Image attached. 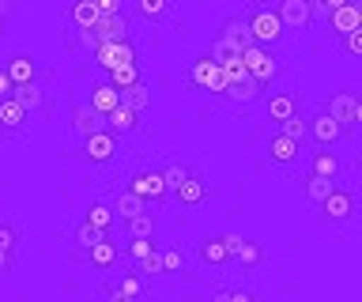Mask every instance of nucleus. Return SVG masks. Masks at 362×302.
Wrapping results in <instances>:
<instances>
[{"label": "nucleus", "mask_w": 362, "mask_h": 302, "mask_svg": "<svg viewBox=\"0 0 362 302\" xmlns=\"http://www.w3.org/2000/svg\"><path fill=\"white\" fill-rule=\"evenodd\" d=\"M245 27H249V35H253L257 46H279L283 35H287V27L279 23L276 8H264V4L249 8V12H245Z\"/></svg>", "instance_id": "obj_1"}, {"label": "nucleus", "mask_w": 362, "mask_h": 302, "mask_svg": "<svg viewBox=\"0 0 362 302\" xmlns=\"http://www.w3.org/2000/svg\"><path fill=\"white\" fill-rule=\"evenodd\" d=\"M242 61H245V72L253 76L257 83H272L279 76V61L272 57L268 46H257V42H249V46L242 50Z\"/></svg>", "instance_id": "obj_2"}, {"label": "nucleus", "mask_w": 362, "mask_h": 302, "mask_svg": "<svg viewBox=\"0 0 362 302\" xmlns=\"http://www.w3.org/2000/svg\"><path fill=\"white\" fill-rule=\"evenodd\" d=\"M117 151H121V144H117V132L113 129H95L90 137H83V155H87V163H95V166L113 163Z\"/></svg>", "instance_id": "obj_3"}, {"label": "nucleus", "mask_w": 362, "mask_h": 302, "mask_svg": "<svg viewBox=\"0 0 362 302\" xmlns=\"http://www.w3.org/2000/svg\"><path fill=\"white\" fill-rule=\"evenodd\" d=\"M189 83H192V87H200V91L223 95V87H226V72H223V64H219V61L200 57V61H192V69H189Z\"/></svg>", "instance_id": "obj_4"}, {"label": "nucleus", "mask_w": 362, "mask_h": 302, "mask_svg": "<svg viewBox=\"0 0 362 302\" xmlns=\"http://www.w3.org/2000/svg\"><path fill=\"white\" fill-rule=\"evenodd\" d=\"M129 189L136 197L151 200V204H163L166 200V182H163V170H147V166H140V170H132L129 178Z\"/></svg>", "instance_id": "obj_5"}, {"label": "nucleus", "mask_w": 362, "mask_h": 302, "mask_svg": "<svg viewBox=\"0 0 362 302\" xmlns=\"http://www.w3.org/2000/svg\"><path fill=\"white\" fill-rule=\"evenodd\" d=\"M344 137H347V129L339 125L328 110H321V114L310 117V140L317 144V148H332V144H339Z\"/></svg>", "instance_id": "obj_6"}, {"label": "nucleus", "mask_w": 362, "mask_h": 302, "mask_svg": "<svg viewBox=\"0 0 362 302\" xmlns=\"http://www.w3.org/2000/svg\"><path fill=\"white\" fill-rule=\"evenodd\" d=\"M321 211H325L328 223H347L351 211H355V193H351V189L332 185V189H328V197L321 200Z\"/></svg>", "instance_id": "obj_7"}, {"label": "nucleus", "mask_w": 362, "mask_h": 302, "mask_svg": "<svg viewBox=\"0 0 362 302\" xmlns=\"http://www.w3.org/2000/svg\"><path fill=\"white\" fill-rule=\"evenodd\" d=\"M95 61H98V69H117V64H129L136 61V50H132V42L124 38V42H98L95 46Z\"/></svg>", "instance_id": "obj_8"}, {"label": "nucleus", "mask_w": 362, "mask_h": 302, "mask_svg": "<svg viewBox=\"0 0 362 302\" xmlns=\"http://www.w3.org/2000/svg\"><path fill=\"white\" fill-rule=\"evenodd\" d=\"M276 16H279V23L287 27V30H305V27L313 23V8H310V0H279Z\"/></svg>", "instance_id": "obj_9"}, {"label": "nucleus", "mask_w": 362, "mask_h": 302, "mask_svg": "<svg viewBox=\"0 0 362 302\" xmlns=\"http://www.w3.org/2000/svg\"><path fill=\"white\" fill-rule=\"evenodd\" d=\"M325 110H328V114H332V117H336L344 129H351V125H358V121H362V103H358V98L351 95V91H339V95H332Z\"/></svg>", "instance_id": "obj_10"}, {"label": "nucleus", "mask_w": 362, "mask_h": 302, "mask_svg": "<svg viewBox=\"0 0 362 302\" xmlns=\"http://www.w3.org/2000/svg\"><path fill=\"white\" fill-rule=\"evenodd\" d=\"M90 30H95L98 42H124L129 38V19H124V12H110V16H98Z\"/></svg>", "instance_id": "obj_11"}, {"label": "nucleus", "mask_w": 362, "mask_h": 302, "mask_svg": "<svg viewBox=\"0 0 362 302\" xmlns=\"http://www.w3.org/2000/svg\"><path fill=\"white\" fill-rule=\"evenodd\" d=\"M325 19H328V30H332V35H347V30L362 27V12H358L355 0H347V4L332 8V12H328Z\"/></svg>", "instance_id": "obj_12"}, {"label": "nucleus", "mask_w": 362, "mask_h": 302, "mask_svg": "<svg viewBox=\"0 0 362 302\" xmlns=\"http://www.w3.org/2000/svg\"><path fill=\"white\" fill-rule=\"evenodd\" d=\"M27 114H30V110L23 106L16 95H4V98H0V129L19 132L23 125H27Z\"/></svg>", "instance_id": "obj_13"}, {"label": "nucleus", "mask_w": 362, "mask_h": 302, "mask_svg": "<svg viewBox=\"0 0 362 302\" xmlns=\"http://www.w3.org/2000/svg\"><path fill=\"white\" fill-rule=\"evenodd\" d=\"M110 208H113V216H121V219H132V216H140V211H147V200L144 197H136L129 185L117 189V193L110 197Z\"/></svg>", "instance_id": "obj_14"}, {"label": "nucleus", "mask_w": 362, "mask_h": 302, "mask_svg": "<svg viewBox=\"0 0 362 302\" xmlns=\"http://www.w3.org/2000/svg\"><path fill=\"white\" fill-rule=\"evenodd\" d=\"M268 155H272V163L291 166V163L302 155V144H298V140H291V137H283V132H276V137L268 140Z\"/></svg>", "instance_id": "obj_15"}, {"label": "nucleus", "mask_w": 362, "mask_h": 302, "mask_svg": "<svg viewBox=\"0 0 362 302\" xmlns=\"http://www.w3.org/2000/svg\"><path fill=\"white\" fill-rule=\"evenodd\" d=\"M223 95L230 98V103H238V106H249V103H257L260 83L253 80V76H242V80H230V83H226Z\"/></svg>", "instance_id": "obj_16"}, {"label": "nucleus", "mask_w": 362, "mask_h": 302, "mask_svg": "<svg viewBox=\"0 0 362 302\" xmlns=\"http://www.w3.org/2000/svg\"><path fill=\"white\" fill-rule=\"evenodd\" d=\"M102 121H106L113 132H136V129H140V114H136L132 106H124V103H117Z\"/></svg>", "instance_id": "obj_17"}, {"label": "nucleus", "mask_w": 362, "mask_h": 302, "mask_svg": "<svg viewBox=\"0 0 362 302\" xmlns=\"http://www.w3.org/2000/svg\"><path fill=\"white\" fill-rule=\"evenodd\" d=\"M174 197L181 200V204H189V208H197V204H204V197H208V189H204V178L192 170L185 182H181L177 189H174Z\"/></svg>", "instance_id": "obj_18"}, {"label": "nucleus", "mask_w": 362, "mask_h": 302, "mask_svg": "<svg viewBox=\"0 0 362 302\" xmlns=\"http://www.w3.org/2000/svg\"><path fill=\"white\" fill-rule=\"evenodd\" d=\"M95 129H102V114L98 110H90V106H72V132L79 140L90 137Z\"/></svg>", "instance_id": "obj_19"}, {"label": "nucleus", "mask_w": 362, "mask_h": 302, "mask_svg": "<svg viewBox=\"0 0 362 302\" xmlns=\"http://www.w3.org/2000/svg\"><path fill=\"white\" fill-rule=\"evenodd\" d=\"M117 103H121V91H117L113 83H98V87H90V110H98L102 117H106Z\"/></svg>", "instance_id": "obj_20"}, {"label": "nucleus", "mask_w": 362, "mask_h": 302, "mask_svg": "<svg viewBox=\"0 0 362 302\" xmlns=\"http://www.w3.org/2000/svg\"><path fill=\"white\" fill-rule=\"evenodd\" d=\"M121 103H124V106H132L136 114H144V110L151 106V87H147L144 80H136V83H129V87H121Z\"/></svg>", "instance_id": "obj_21"}, {"label": "nucleus", "mask_w": 362, "mask_h": 302, "mask_svg": "<svg viewBox=\"0 0 362 302\" xmlns=\"http://www.w3.org/2000/svg\"><path fill=\"white\" fill-rule=\"evenodd\" d=\"M219 38L226 42H234V46H249L253 42V35H249V27H245V16H230V19H223V30H219Z\"/></svg>", "instance_id": "obj_22"}, {"label": "nucleus", "mask_w": 362, "mask_h": 302, "mask_svg": "<svg viewBox=\"0 0 362 302\" xmlns=\"http://www.w3.org/2000/svg\"><path fill=\"white\" fill-rule=\"evenodd\" d=\"M294 110H298V95H294V91H279V95L268 98V117H272V121L291 117Z\"/></svg>", "instance_id": "obj_23"}, {"label": "nucleus", "mask_w": 362, "mask_h": 302, "mask_svg": "<svg viewBox=\"0 0 362 302\" xmlns=\"http://www.w3.org/2000/svg\"><path fill=\"white\" fill-rule=\"evenodd\" d=\"M136 12L151 23H166L170 12H174V0H136Z\"/></svg>", "instance_id": "obj_24"}, {"label": "nucleus", "mask_w": 362, "mask_h": 302, "mask_svg": "<svg viewBox=\"0 0 362 302\" xmlns=\"http://www.w3.org/2000/svg\"><path fill=\"white\" fill-rule=\"evenodd\" d=\"M310 170H313V174H325V178H336V174H339V155L328 151V148H317V151L310 155Z\"/></svg>", "instance_id": "obj_25"}, {"label": "nucleus", "mask_w": 362, "mask_h": 302, "mask_svg": "<svg viewBox=\"0 0 362 302\" xmlns=\"http://www.w3.org/2000/svg\"><path fill=\"white\" fill-rule=\"evenodd\" d=\"M279 132H283V137H291V140H298V144H305V140H310V117H302L298 110H294L291 117L279 121Z\"/></svg>", "instance_id": "obj_26"}, {"label": "nucleus", "mask_w": 362, "mask_h": 302, "mask_svg": "<svg viewBox=\"0 0 362 302\" xmlns=\"http://www.w3.org/2000/svg\"><path fill=\"white\" fill-rule=\"evenodd\" d=\"M87 253H90V265H95V268H113V265H117V245H113L110 238H98Z\"/></svg>", "instance_id": "obj_27"}, {"label": "nucleus", "mask_w": 362, "mask_h": 302, "mask_svg": "<svg viewBox=\"0 0 362 302\" xmlns=\"http://www.w3.org/2000/svg\"><path fill=\"white\" fill-rule=\"evenodd\" d=\"M106 295L110 298H117V302H124V298H140L144 295V284H140V276H121V284L117 287H106Z\"/></svg>", "instance_id": "obj_28"}, {"label": "nucleus", "mask_w": 362, "mask_h": 302, "mask_svg": "<svg viewBox=\"0 0 362 302\" xmlns=\"http://www.w3.org/2000/svg\"><path fill=\"white\" fill-rule=\"evenodd\" d=\"M113 219H117V216H113V208L106 204V200H95V204L87 208V223H90V227H98V231H106V234L113 227Z\"/></svg>", "instance_id": "obj_29"}, {"label": "nucleus", "mask_w": 362, "mask_h": 302, "mask_svg": "<svg viewBox=\"0 0 362 302\" xmlns=\"http://www.w3.org/2000/svg\"><path fill=\"white\" fill-rule=\"evenodd\" d=\"M200 261H204V265H215V268L230 261V253H226L223 238H208V242H200Z\"/></svg>", "instance_id": "obj_30"}, {"label": "nucleus", "mask_w": 362, "mask_h": 302, "mask_svg": "<svg viewBox=\"0 0 362 302\" xmlns=\"http://www.w3.org/2000/svg\"><path fill=\"white\" fill-rule=\"evenodd\" d=\"M11 95H16V98H19V103L27 106V110H38V106L45 103L42 87L34 83V80H27V83H16V87H11Z\"/></svg>", "instance_id": "obj_31"}, {"label": "nucleus", "mask_w": 362, "mask_h": 302, "mask_svg": "<svg viewBox=\"0 0 362 302\" xmlns=\"http://www.w3.org/2000/svg\"><path fill=\"white\" fill-rule=\"evenodd\" d=\"M332 185H336V178H325V174H313V170H310V178H305V197H310L313 204H321Z\"/></svg>", "instance_id": "obj_32"}, {"label": "nucleus", "mask_w": 362, "mask_h": 302, "mask_svg": "<svg viewBox=\"0 0 362 302\" xmlns=\"http://www.w3.org/2000/svg\"><path fill=\"white\" fill-rule=\"evenodd\" d=\"M4 72L11 76V83H27V80H34V76H38V69H34L30 57H11Z\"/></svg>", "instance_id": "obj_33"}, {"label": "nucleus", "mask_w": 362, "mask_h": 302, "mask_svg": "<svg viewBox=\"0 0 362 302\" xmlns=\"http://www.w3.org/2000/svg\"><path fill=\"white\" fill-rule=\"evenodd\" d=\"M68 16H72V23H76L79 30H83V27H95L98 8L90 4V0H76V4H72V12H68Z\"/></svg>", "instance_id": "obj_34"}, {"label": "nucleus", "mask_w": 362, "mask_h": 302, "mask_svg": "<svg viewBox=\"0 0 362 302\" xmlns=\"http://www.w3.org/2000/svg\"><path fill=\"white\" fill-rule=\"evenodd\" d=\"M136 80H140V64H136V61L117 64V69H110V83L117 87V91H121V87H129V83H136Z\"/></svg>", "instance_id": "obj_35"}, {"label": "nucleus", "mask_w": 362, "mask_h": 302, "mask_svg": "<svg viewBox=\"0 0 362 302\" xmlns=\"http://www.w3.org/2000/svg\"><path fill=\"white\" fill-rule=\"evenodd\" d=\"M124 223H129V238H151L155 234V216L151 211H140V216H132Z\"/></svg>", "instance_id": "obj_36"}, {"label": "nucleus", "mask_w": 362, "mask_h": 302, "mask_svg": "<svg viewBox=\"0 0 362 302\" xmlns=\"http://www.w3.org/2000/svg\"><path fill=\"white\" fill-rule=\"evenodd\" d=\"M234 57H242V46H234V42H226V38H215L211 42V61L226 64V61H234Z\"/></svg>", "instance_id": "obj_37"}, {"label": "nucleus", "mask_w": 362, "mask_h": 302, "mask_svg": "<svg viewBox=\"0 0 362 302\" xmlns=\"http://www.w3.org/2000/svg\"><path fill=\"white\" fill-rule=\"evenodd\" d=\"M136 272L147 276V279H151V276H163V253L151 250L147 257H140V261H136Z\"/></svg>", "instance_id": "obj_38"}, {"label": "nucleus", "mask_w": 362, "mask_h": 302, "mask_svg": "<svg viewBox=\"0 0 362 302\" xmlns=\"http://www.w3.org/2000/svg\"><path fill=\"white\" fill-rule=\"evenodd\" d=\"M98 238H106V231L90 227L87 219H83V223H79V227H76V245H79V250H90V245H95Z\"/></svg>", "instance_id": "obj_39"}, {"label": "nucleus", "mask_w": 362, "mask_h": 302, "mask_svg": "<svg viewBox=\"0 0 362 302\" xmlns=\"http://www.w3.org/2000/svg\"><path fill=\"white\" fill-rule=\"evenodd\" d=\"M234 257H238V261H242L245 268H257L260 261H264V250H260L257 242H249V238H245V242H242V250H238Z\"/></svg>", "instance_id": "obj_40"}, {"label": "nucleus", "mask_w": 362, "mask_h": 302, "mask_svg": "<svg viewBox=\"0 0 362 302\" xmlns=\"http://www.w3.org/2000/svg\"><path fill=\"white\" fill-rule=\"evenodd\" d=\"M192 170H189V166H181V163H170L166 166V170H163V182H166V193H174V189L181 185V182H185V178H189Z\"/></svg>", "instance_id": "obj_41"}, {"label": "nucleus", "mask_w": 362, "mask_h": 302, "mask_svg": "<svg viewBox=\"0 0 362 302\" xmlns=\"http://www.w3.org/2000/svg\"><path fill=\"white\" fill-rule=\"evenodd\" d=\"M16 242H19V234L11 223H0V253H16Z\"/></svg>", "instance_id": "obj_42"}, {"label": "nucleus", "mask_w": 362, "mask_h": 302, "mask_svg": "<svg viewBox=\"0 0 362 302\" xmlns=\"http://www.w3.org/2000/svg\"><path fill=\"white\" fill-rule=\"evenodd\" d=\"M151 250H155L151 238H129V257H132V261H140V257H147Z\"/></svg>", "instance_id": "obj_43"}, {"label": "nucleus", "mask_w": 362, "mask_h": 302, "mask_svg": "<svg viewBox=\"0 0 362 302\" xmlns=\"http://www.w3.org/2000/svg\"><path fill=\"white\" fill-rule=\"evenodd\" d=\"M185 265V253L181 250H163V272H177Z\"/></svg>", "instance_id": "obj_44"}, {"label": "nucleus", "mask_w": 362, "mask_h": 302, "mask_svg": "<svg viewBox=\"0 0 362 302\" xmlns=\"http://www.w3.org/2000/svg\"><path fill=\"white\" fill-rule=\"evenodd\" d=\"M223 72H226V83H230V80H242V76H249V72H245V61H242V57L226 61V64H223Z\"/></svg>", "instance_id": "obj_45"}, {"label": "nucleus", "mask_w": 362, "mask_h": 302, "mask_svg": "<svg viewBox=\"0 0 362 302\" xmlns=\"http://www.w3.org/2000/svg\"><path fill=\"white\" fill-rule=\"evenodd\" d=\"M347 53H351V57H358V53H362V27H355V30H347Z\"/></svg>", "instance_id": "obj_46"}, {"label": "nucleus", "mask_w": 362, "mask_h": 302, "mask_svg": "<svg viewBox=\"0 0 362 302\" xmlns=\"http://www.w3.org/2000/svg\"><path fill=\"white\" fill-rule=\"evenodd\" d=\"M242 242H245V238H242L238 231H226V234H223V245H226V253H230V257L242 250Z\"/></svg>", "instance_id": "obj_47"}, {"label": "nucleus", "mask_w": 362, "mask_h": 302, "mask_svg": "<svg viewBox=\"0 0 362 302\" xmlns=\"http://www.w3.org/2000/svg\"><path fill=\"white\" fill-rule=\"evenodd\" d=\"M98 8V16H110V12H121V0H90Z\"/></svg>", "instance_id": "obj_48"}, {"label": "nucleus", "mask_w": 362, "mask_h": 302, "mask_svg": "<svg viewBox=\"0 0 362 302\" xmlns=\"http://www.w3.org/2000/svg\"><path fill=\"white\" fill-rule=\"evenodd\" d=\"M79 42H83L87 50H95V46H98V38H95V30H90V27H83V30H79Z\"/></svg>", "instance_id": "obj_49"}, {"label": "nucleus", "mask_w": 362, "mask_h": 302, "mask_svg": "<svg viewBox=\"0 0 362 302\" xmlns=\"http://www.w3.org/2000/svg\"><path fill=\"white\" fill-rule=\"evenodd\" d=\"M11 87H16V83H11V76H8L4 69H0V98H4V95H11Z\"/></svg>", "instance_id": "obj_50"}, {"label": "nucleus", "mask_w": 362, "mask_h": 302, "mask_svg": "<svg viewBox=\"0 0 362 302\" xmlns=\"http://www.w3.org/2000/svg\"><path fill=\"white\" fill-rule=\"evenodd\" d=\"M0 38H4V19H0Z\"/></svg>", "instance_id": "obj_51"}]
</instances>
